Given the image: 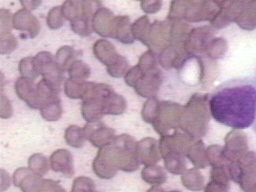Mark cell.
Here are the masks:
<instances>
[{
    "label": "cell",
    "mask_w": 256,
    "mask_h": 192,
    "mask_svg": "<svg viewBox=\"0 0 256 192\" xmlns=\"http://www.w3.org/2000/svg\"><path fill=\"white\" fill-rule=\"evenodd\" d=\"M212 118L234 129L253 126L256 119V78L228 80L214 89L208 100Z\"/></svg>",
    "instance_id": "cell-1"
},
{
    "label": "cell",
    "mask_w": 256,
    "mask_h": 192,
    "mask_svg": "<svg viewBox=\"0 0 256 192\" xmlns=\"http://www.w3.org/2000/svg\"><path fill=\"white\" fill-rule=\"evenodd\" d=\"M113 91L112 87L106 83H95L92 85L87 95L82 99L81 114L87 122L100 121L104 116L103 98Z\"/></svg>",
    "instance_id": "cell-2"
},
{
    "label": "cell",
    "mask_w": 256,
    "mask_h": 192,
    "mask_svg": "<svg viewBox=\"0 0 256 192\" xmlns=\"http://www.w3.org/2000/svg\"><path fill=\"white\" fill-rule=\"evenodd\" d=\"M112 144L115 147L119 170L133 172L138 169L139 162L136 157L137 141L130 135L121 134L115 136Z\"/></svg>",
    "instance_id": "cell-3"
},
{
    "label": "cell",
    "mask_w": 256,
    "mask_h": 192,
    "mask_svg": "<svg viewBox=\"0 0 256 192\" xmlns=\"http://www.w3.org/2000/svg\"><path fill=\"white\" fill-rule=\"evenodd\" d=\"M180 108L181 106L178 103L171 101L159 102L157 115L152 126L160 136L168 135L172 129L177 127Z\"/></svg>",
    "instance_id": "cell-4"
},
{
    "label": "cell",
    "mask_w": 256,
    "mask_h": 192,
    "mask_svg": "<svg viewBox=\"0 0 256 192\" xmlns=\"http://www.w3.org/2000/svg\"><path fill=\"white\" fill-rule=\"evenodd\" d=\"M93 172L102 179H109L116 175L118 168V159L114 145L111 143L100 148L92 163Z\"/></svg>",
    "instance_id": "cell-5"
},
{
    "label": "cell",
    "mask_w": 256,
    "mask_h": 192,
    "mask_svg": "<svg viewBox=\"0 0 256 192\" xmlns=\"http://www.w3.org/2000/svg\"><path fill=\"white\" fill-rule=\"evenodd\" d=\"M34 59L42 78L60 90L65 70L56 63L55 56L48 51H41L34 56Z\"/></svg>",
    "instance_id": "cell-6"
},
{
    "label": "cell",
    "mask_w": 256,
    "mask_h": 192,
    "mask_svg": "<svg viewBox=\"0 0 256 192\" xmlns=\"http://www.w3.org/2000/svg\"><path fill=\"white\" fill-rule=\"evenodd\" d=\"M170 29L171 21L168 19L164 21L155 20L150 26L147 47L159 54L170 45Z\"/></svg>",
    "instance_id": "cell-7"
},
{
    "label": "cell",
    "mask_w": 256,
    "mask_h": 192,
    "mask_svg": "<svg viewBox=\"0 0 256 192\" xmlns=\"http://www.w3.org/2000/svg\"><path fill=\"white\" fill-rule=\"evenodd\" d=\"M83 128L87 140L99 149L111 144L116 136L115 131L101 121L87 122Z\"/></svg>",
    "instance_id": "cell-8"
},
{
    "label": "cell",
    "mask_w": 256,
    "mask_h": 192,
    "mask_svg": "<svg viewBox=\"0 0 256 192\" xmlns=\"http://www.w3.org/2000/svg\"><path fill=\"white\" fill-rule=\"evenodd\" d=\"M163 76L158 67L144 73L142 78L134 87L135 92L143 98H156L162 84Z\"/></svg>",
    "instance_id": "cell-9"
},
{
    "label": "cell",
    "mask_w": 256,
    "mask_h": 192,
    "mask_svg": "<svg viewBox=\"0 0 256 192\" xmlns=\"http://www.w3.org/2000/svg\"><path fill=\"white\" fill-rule=\"evenodd\" d=\"M136 157L139 164L154 165L162 159L159 149V141L153 137H145L136 144Z\"/></svg>",
    "instance_id": "cell-10"
},
{
    "label": "cell",
    "mask_w": 256,
    "mask_h": 192,
    "mask_svg": "<svg viewBox=\"0 0 256 192\" xmlns=\"http://www.w3.org/2000/svg\"><path fill=\"white\" fill-rule=\"evenodd\" d=\"M12 180L22 192H40L44 179L29 167H20L14 171Z\"/></svg>",
    "instance_id": "cell-11"
},
{
    "label": "cell",
    "mask_w": 256,
    "mask_h": 192,
    "mask_svg": "<svg viewBox=\"0 0 256 192\" xmlns=\"http://www.w3.org/2000/svg\"><path fill=\"white\" fill-rule=\"evenodd\" d=\"M13 28L26 32L30 38H35L41 29L40 22L31 11L25 9H19L13 14Z\"/></svg>",
    "instance_id": "cell-12"
},
{
    "label": "cell",
    "mask_w": 256,
    "mask_h": 192,
    "mask_svg": "<svg viewBox=\"0 0 256 192\" xmlns=\"http://www.w3.org/2000/svg\"><path fill=\"white\" fill-rule=\"evenodd\" d=\"M114 19H115V16L113 12L106 7H102L93 16L91 20L93 31L101 37L112 38Z\"/></svg>",
    "instance_id": "cell-13"
},
{
    "label": "cell",
    "mask_w": 256,
    "mask_h": 192,
    "mask_svg": "<svg viewBox=\"0 0 256 192\" xmlns=\"http://www.w3.org/2000/svg\"><path fill=\"white\" fill-rule=\"evenodd\" d=\"M14 90L17 96L29 107L37 109V83L33 79L20 76L15 81Z\"/></svg>",
    "instance_id": "cell-14"
},
{
    "label": "cell",
    "mask_w": 256,
    "mask_h": 192,
    "mask_svg": "<svg viewBox=\"0 0 256 192\" xmlns=\"http://www.w3.org/2000/svg\"><path fill=\"white\" fill-rule=\"evenodd\" d=\"M51 169L54 172L62 173L67 177L74 174L73 156L70 151L66 149H57L49 157Z\"/></svg>",
    "instance_id": "cell-15"
},
{
    "label": "cell",
    "mask_w": 256,
    "mask_h": 192,
    "mask_svg": "<svg viewBox=\"0 0 256 192\" xmlns=\"http://www.w3.org/2000/svg\"><path fill=\"white\" fill-rule=\"evenodd\" d=\"M132 23L130 19L126 15L115 16L113 30H112V38H115L121 43L130 44L134 42V37L132 35L131 30Z\"/></svg>",
    "instance_id": "cell-16"
},
{
    "label": "cell",
    "mask_w": 256,
    "mask_h": 192,
    "mask_svg": "<svg viewBox=\"0 0 256 192\" xmlns=\"http://www.w3.org/2000/svg\"><path fill=\"white\" fill-rule=\"evenodd\" d=\"M92 50L94 56L105 66L113 62L115 58L119 55L116 51L115 46L109 40H106L104 38L98 39L96 42H94Z\"/></svg>",
    "instance_id": "cell-17"
},
{
    "label": "cell",
    "mask_w": 256,
    "mask_h": 192,
    "mask_svg": "<svg viewBox=\"0 0 256 192\" xmlns=\"http://www.w3.org/2000/svg\"><path fill=\"white\" fill-rule=\"evenodd\" d=\"M102 103L104 115H121L127 108L126 99L114 91L104 96Z\"/></svg>",
    "instance_id": "cell-18"
},
{
    "label": "cell",
    "mask_w": 256,
    "mask_h": 192,
    "mask_svg": "<svg viewBox=\"0 0 256 192\" xmlns=\"http://www.w3.org/2000/svg\"><path fill=\"white\" fill-rule=\"evenodd\" d=\"M180 46L169 45L158 54V63L164 69L178 68L181 63Z\"/></svg>",
    "instance_id": "cell-19"
},
{
    "label": "cell",
    "mask_w": 256,
    "mask_h": 192,
    "mask_svg": "<svg viewBox=\"0 0 256 192\" xmlns=\"http://www.w3.org/2000/svg\"><path fill=\"white\" fill-rule=\"evenodd\" d=\"M91 85L92 82L89 81H76L68 78L64 82V93L68 98L82 100L87 95Z\"/></svg>",
    "instance_id": "cell-20"
},
{
    "label": "cell",
    "mask_w": 256,
    "mask_h": 192,
    "mask_svg": "<svg viewBox=\"0 0 256 192\" xmlns=\"http://www.w3.org/2000/svg\"><path fill=\"white\" fill-rule=\"evenodd\" d=\"M141 177L144 182L153 185H161L166 179L167 175L165 170L159 165H147L141 171Z\"/></svg>",
    "instance_id": "cell-21"
},
{
    "label": "cell",
    "mask_w": 256,
    "mask_h": 192,
    "mask_svg": "<svg viewBox=\"0 0 256 192\" xmlns=\"http://www.w3.org/2000/svg\"><path fill=\"white\" fill-rule=\"evenodd\" d=\"M150 26H151V23H150L148 16L144 15V16H141L138 19H136L132 23V26H131L132 35H133L134 39L140 41L142 44L147 46Z\"/></svg>",
    "instance_id": "cell-22"
},
{
    "label": "cell",
    "mask_w": 256,
    "mask_h": 192,
    "mask_svg": "<svg viewBox=\"0 0 256 192\" xmlns=\"http://www.w3.org/2000/svg\"><path fill=\"white\" fill-rule=\"evenodd\" d=\"M65 142L74 148H80L83 146L87 140L84 128H81L77 125H70L66 128L64 133Z\"/></svg>",
    "instance_id": "cell-23"
},
{
    "label": "cell",
    "mask_w": 256,
    "mask_h": 192,
    "mask_svg": "<svg viewBox=\"0 0 256 192\" xmlns=\"http://www.w3.org/2000/svg\"><path fill=\"white\" fill-rule=\"evenodd\" d=\"M66 71L69 78L76 81H87L91 74V70L88 64L80 59H76L75 61H73Z\"/></svg>",
    "instance_id": "cell-24"
},
{
    "label": "cell",
    "mask_w": 256,
    "mask_h": 192,
    "mask_svg": "<svg viewBox=\"0 0 256 192\" xmlns=\"http://www.w3.org/2000/svg\"><path fill=\"white\" fill-rule=\"evenodd\" d=\"M79 51H76L73 47L62 46L57 50L55 54V61L63 70L66 71L70 64L76 60Z\"/></svg>",
    "instance_id": "cell-25"
},
{
    "label": "cell",
    "mask_w": 256,
    "mask_h": 192,
    "mask_svg": "<svg viewBox=\"0 0 256 192\" xmlns=\"http://www.w3.org/2000/svg\"><path fill=\"white\" fill-rule=\"evenodd\" d=\"M28 167L36 174L43 176L51 168L50 159L40 153L32 154L28 159Z\"/></svg>",
    "instance_id": "cell-26"
},
{
    "label": "cell",
    "mask_w": 256,
    "mask_h": 192,
    "mask_svg": "<svg viewBox=\"0 0 256 192\" xmlns=\"http://www.w3.org/2000/svg\"><path fill=\"white\" fill-rule=\"evenodd\" d=\"M130 69L129 61L126 57L122 55H118L113 62L106 66L107 73L113 78H120L124 77L127 71Z\"/></svg>",
    "instance_id": "cell-27"
},
{
    "label": "cell",
    "mask_w": 256,
    "mask_h": 192,
    "mask_svg": "<svg viewBox=\"0 0 256 192\" xmlns=\"http://www.w3.org/2000/svg\"><path fill=\"white\" fill-rule=\"evenodd\" d=\"M62 113H63V108L59 98L45 104L40 109V115L46 121H57L61 118Z\"/></svg>",
    "instance_id": "cell-28"
},
{
    "label": "cell",
    "mask_w": 256,
    "mask_h": 192,
    "mask_svg": "<svg viewBox=\"0 0 256 192\" xmlns=\"http://www.w3.org/2000/svg\"><path fill=\"white\" fill-rule=\"evenodd\" d=\"M18 70L22 77L30 78L33 80L40 75L34 57L22 58L18 64Z\"/></svg>",
    "instance_id": "cell-29"
},
{
    "label": "cell",
    "mask_w": 256,
    "mask_h": 192,
    "mask_svg": "<svg viewBox=\"0 0 256 192\" xmlns=\"http://www.w3.org/2000/svg\"><path fill=\"white\" fill-rule=\"evenodd\" d=\"M70 28L74 33L81 37H87L93 31L91 20L85 18L82 15H79L78 17L70 21Z\"/></svg>",
    "instance_id": "cell-30"
},
{
    "label": "cell",
    "mask_w": 256,
    "mask_h": 192,
    "mask_svg": "<svg viewBox=\"0 0 256 192\" xmlns=\"http://www.w3.org/2000/svg\"><path fill=\"white\" fill-rule=\"evenodd\" d=\"M159 102L160 101H158L156 98H150L144 102L141 109V117L145 122L150 124L154 122L157 115Z\"/></svg>",
    "instance_id": "cell-31"
},
{
    "label": "cell",
    "mask_w": 256,
    "mask_h": 192,
    "mask_svg": "<svg viewBox=\"0 0 256 192\" xmlns=\"http://www.w3.org/2000/svg\"><path fill=\"white\" fill-rule=\"evenodd\" d=\"M157 62H158V54L151 50L148 49L146 52H144L139 60H138V66L141 68V70L146 73L149 72L157 67Z\"/></svg>",
    "instance_id": "cell-32"
},
{
    "label": "cell",
    "mask_w": 256,
    "mask_h": 192,
    "mask_svg": "<svg viewBox=\"0 0 256 192\" xmlns=\"http://www.w3.org/2000/svg\"><path fill=\"white\" fill-rule=\"evenodd\" d=\"M65 20L66 19L63 15L61 6H55L48 11L46 17V24L50 29H58L63 26Z\"/></svg>",
    "instance_id": "cell-33"
},
{
    "label": "cell",
    "mask_w": 256,
    "mask_h": 192,
    "mask_svg": "<svg viewBox=\"0 0 256 192\" xmlns=\"http://www.w3.org/2000/svg\"><path fill=\"white\" fill-rule=\"evenodd\" d=\"M17 39L12 34V32L0 33V53L2 55L13 52L17 48Z\"/></svg>",
    "instance_id": "cell-34"
},
{
    "label": "cell",
    "mask_w": 256,
    "mask_h": 192,
    "mask_svg": "<svg viewBox=\"0 0 256 192\" xmlns=\"http://www.w3.org/2000/svg\"><path fill=\"white\" fill-rule=\"evenodd\" d=\"M70 192H96L94 181L86 176H79L74 179Z\"/></svg>",
    "instance_id": "cell-35"
},
{
    "label": "cell",
    "mask_w": 256,
    "mask_h": 192,
    "mask_svg": "<svg viewBox=\"0 0 256 192\" xmlns=\"http://www.w3.org/2000/svg\"><path fill=\"white\" fill-rule=\"evenodd\" d=\"M101 0H84L81 6V15L92 20L93 16L102 8Z\"/></svg>",
    "instance_id": "cell-36"
},
{
    "label": "cell",
    "mask_w": 256,
    "mask_h": 192,
    "mask_svg": "<svg viewBox=\"0 0 256 192\" xmlns=\"http://www.w3.org/2000/svg\"><path fill=\"white\" fill-rule=\"evenodd\" d=\"M164 161V165L167 171H169L172 174H179L182 172L183 167H184V162L182 160V158L178 155H174V156H169L166 157L164 159H162Z\"/></svg>",
    "instance_id": "cell-37"
},
{
    "label": "cell",
    "mask_w": 256,
    "mask_h": 192,
    "mask_svg": "<svg viewBox=\"0 0 256 192\" xmlns=\"http://www.w3.org/2000/svg\"><path fill=\"white\" fill-rule=\"evenodd\" d=\"M186 0H172L170 5V10L167 15V19L169 21H176L179 18L184 16V8H185Z\"/></svg>",
    "instance_id": "cell-38"
},
{
    "label": "cell",
    "mask_w": 256,
    "mask_h": 192,
    "mask_svg": "<svg viewBox=\"0 0 256 192\" xmlns=\"http://www.w3.org/2000/svg\"><path fill=\"white\" fill-rule=\"evenodd\" d=\"M143 75H144V72L141 70V68L138 65L130 67V69L127 71V73L124 76L125 83L129 87L134 88Z\"/></svg>",
    "instance_id": "cell-39"
},
{
    "label": "cell",
    "mask_w": 256,
    "mask_h": 192,
    "mask_svg": "<svg viewBox=\"0 0 256 192\" xmlns=\"http://www.w3.org/2000/svg\"><path fill=\"white\" fill-rule=\"evenodd\" d=\"M13 28V14L7 9L0 10V33L11 32Z\"/></svg>",
    "instance_id": "cell-40"
},
{
    "label": "cell",
    "mask_w": 256,
    "mask_h": 192,
    "mask_svg": "<svg viewBox=\"0 0 256 192\" xmlns=\"http://www.w3.org/2000/svg\"><path fill=\"white\" fill-rule=\"evenodd\" d=\"M61 8H62V12L65 19L68 20L69 22L75 19L76 17H78L79 15H81V10L78 7H76L74 4H72L69 0H65L62 3Z\"/></svg>",
    "instance_id": "cell-41"
},
{
    "label": "cell",
    "mask_w": 256,
    "mask_h": 192,
    "mask_svg": "<svg viewBox=\"0 0 256 192\" xmlns=\"http://www.w3.org/2000/svg\"><path fill=\"white\" fill-rule=\"evenodd\" d=\"M163 1L162 0H141L140 7L146 14H154L161 10Z\"/></svg>",
    "instance_id": "cell-42"
},
{
    "label": "cell",
    "mask_w": 256,
    "mask_h": 192,
    "mask_svg": "<svg viewBox=\"0 0 256 192\" xmlns=\"http://www.w3.org/2000/svg\"><path fill=\"white\" fill-rule=\"evenodd\" d=\"M0 103V117L2 119H7L11 117L13 114V107L10 100L6 97L5 94H3V92L1 93Z\"/></svg>",
    "instance_id": "cell-43"
},
{
    "label": "cell",
    "mask_w": 256,
    "mask_h": 192,
    "mask_svg": "<svg viewBox=\"0 0 256 192\" xmlns=\"http://www.w3.org/2000/svg\"><path fill=\"white\" fill-rule=\"evenodd\" d=\"M40 192H66V191L58 182L51 179H44Z\"/></svg>",
    "instance_id": "cell-44"
},
{
    "label": "cell",
    "mask_w": 256,
    "mask_h": 192,
    "mask_svg": "<svg viewBox=\"0 0 256 192\" xmlns=\"http://www.w3.org/2000/svg\"><path fill=\"white\" fill-rule=\"evenodd\" d=\"M19 1L22 8L28 11H33L37 9L42 3V0H19Z\"/></svg>",
    "instance_id": "cell-45"
},
{
    "label": "cell",
    "mask_w": 256,
    "mask_h": 192,
    "mask_svg": "<svg viewBox=\"0 0 256 192\" xmlns=\"http://www.w3.org/2000/svg\"><path fill=\"white\" fill-rule=\"evenodd\" d=\"M10 186V178L4 169H1V191H5Z\"/></svg>",
    "instance_id": "cell-46"
},
{
    "label": "cell",
    "mask_w": 256,
    "mask_h": 192,
    "mask_svg": "<svg viewBox=\"0 0 256 192\" xmlns=\"http://www.w3.org/2000/svg\"><path fill=\"white\" fill-rule=\"evenodd\" d=\"M147 192H165L159 185H153Z\"/></svg>",
    "instance_id": "cell-47"
},
{
    "label": "cell",
    "mask_w": 256,
    "mask_h": 192,
    "mask_svg": "<svg viewBox=\"0 0 256 192\" xmlns=\"http://www.w3.org/2000/svg\"><path fill=\"white\" fill-rule=\"evenodd\" d=\"M69 1L81 10V6H82V3H83L84 0H69Z\"/></svg>",
    "instance_id": "cell-48"
},
{
    "label": "cell",
    "mask_w": 256,
    "mask_h": 192,
    "mask_svg": "<svg viewBox=\"0 0 256 192\" xmlns=\"http://www.w3.org/2000/svg\"><path fill=\"white\" fill-rule=\"evenodd\" d=\"M253 131L256 133V119H255V122L253 124Z\"/></svg>",
    "instance_id": "cell-49"
},
{
    "label": "cell",
    "mask_w": 256,
    "mask_h": 192,
    "mask_svg": "<svg viewBox=\"0 0 256 192\" xmlns=\"http://www.w3.org/2000/svg\"><path fill=\"white\" fill-rule=\"evenodd\" d=\"M170 192H179V191H170Z\"/></svg>",
    "instance_id": "cell-50"
},
{
    "label": "cell",
    "mask_w": 256,
    "mask_h": 192,
    "mask_svg": "<svg viewBox=\"0 0 256 192\" xmlns=\"http://www.w3.org/2000/svg\"><path fill=\"white\" fill-rule=\"evenodd\" d=\"M138 1H141V0H138Z\"/></svg>",
    "instance_id": "cell-51"
}]
</instances>
